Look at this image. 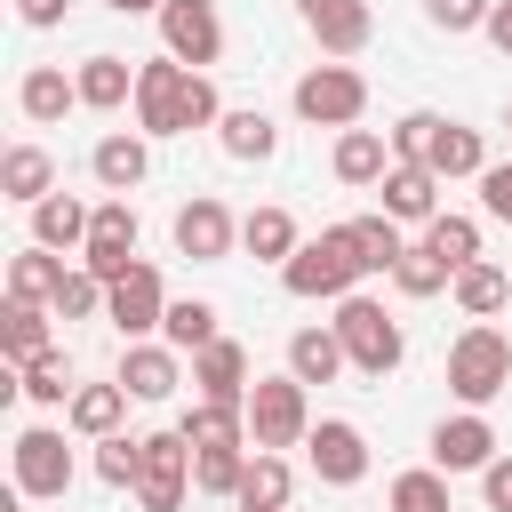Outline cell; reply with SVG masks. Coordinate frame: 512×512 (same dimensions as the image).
Listing matches in <instances>:
<instances>
[{
  "label": "cell",
  "mask_w": 512,
  "mask_h": 512,
  "mask_svg": "<svg viewBox=\"0 0 512 512\" xmlns=\"http://www.w3.org/2000/svg\"><path fill=\"white\" fill-rule=\"evenodd\" d=\"M224 120V96L208 72L176 64L168 48L136 64V128L144 136H192V128H216Z\"/></svg>",
  "instance_id": "1"
},
{
  "label": "cell",
  "mask_w": 512,
  "mask_h": 512,
  "mask_svg": "<svg viewBox=\"0 0 512 512\" xmlns=\"http://www.w3.org/2000/svg\"><path fill=\"white\" fill-rule=\"evenodd\" d=\"M368 280V264H360V240H352V224H328V232H312L288 264H280V288L296 296V304H344L352 288Z\"/></svg>",
  "instance_id": "2"
},
{
  "label": "cell",
  "mask_w": 512,
  "mask_h": 512,
  "mask_svg": "<svg viewBox=\"0 0 512 512\" xmlns=\"http://www.w3.org/2000/svg\"><path fill=\"white\" fill-rule=\"evenodd\" d=\"M328 328L344 336V360H352L360 376H376V384H384V376L408 360V336H400V320H392L376 296H360V288L336 304V320H328Z\"/></svg>",
  "instance_id": "3"
},
{
  "label": "cell",
  "mask_w": 512,
  "mask_h": 512,
  "mask_svg": "<svg viewBox=\"0 0 512 512\" xmlns=\"http://www.w3.org/2000/svg\"><path fill=\"white\" fill-rule=\"evenodd\" d=\"M504 384H512V336H504L496 320H472V328L448 344V392H456L464 408H488Z\"/></svg>",
  "instance_id": "4"
},
{
  "label": "cell",
  "mask_w": 512,
  "mask_h": 512,
  "mask_svg": "<svg viewBox=\"0 0 512 512\" xmlns=\"http://www.w3.org/2000/svg\"><path fill=\"white\" fill-rule=\"evenodd\" d=\"M312 432V384L296 368L248 384V448H304Z\"/></svg>",
  "instance_id": "5"
},
{
  "label": "cell",
  "mask_w": 512,
  "mask_h": 512,
  "mask_svg": "<svg viewBox=\"0 0 512 512\" xmlns=\"http://www.w3.org/2000/svg\"><path fill=\"white\" fill-rule=\"evenodd\" d=\"M288 104H296V120H304V128H360V112H368V80H360V72L336 56V64L296 72Z\"/></svg>",
  "instance_id": "6"
},
{
  "label": "cell",
  "mask_w": 512,
  "mask_h": 512,
  "mask_svg": "<svg viewBox=\"0 0 512 512\" xmlns=\"http://www.w3.org/2000/svg\"><path fill=\"white\" fill-rule=\"evenodd\" d=\"M304 456H312V480L320 488H360L368 480V432L352 416H312Z\"/></svg>",
  "instance_id": "7"
},
{
  "label": "cell",
  "mask_w": 512,
  "mask_h": 512,
  "mask_svg": "<svg viewBox=\"0 0 512 512\" xmlns=\"http://www.w3.org/2000/svg\"><path fill=\"white\" fill-rule=\"evenodd\" d=\"M8 464H16V488H24L32 504H56V496L72 488V448H64L56 424H24L16 448H8Z\"/></svg>",
  "instance_id": "8"
},
{
  "label": "cell",
  "mask_w": 512,
  "mask_h": 512,
  "mask_svg": "<svg viewBox=\"0 0 512 512\" xmlns=\"http://www.w3.org/2000/svg\"><path fill=\"white\" fill-rule=\"evenodd\" d=\"M192 488V440L184 432H144V472H136V512H176Z\"/></svg>",
  "instance_id": "9"
},
{
  "label": "cell",
  "mask_w": 512,
  "mask_h": 512,
  "mask_svg": "<svg viewBox=\"0 0 512 512\" xmlns=\"http://www.w3.org/2000/svg\"><path fill=\"white\" fill-rule=\"evenodd\" d=\"M136 232H144V224H136V200H128V192H104V200H96V224H88L80 264H88V272L112 288V280L136 264Z\"/></svg>",
  "instance_id": "10"
},
{
  "label": "cell",
  "mask_w": 512,
  "mask_h": 512,
  "mask_svg": "<svg viewBox=\"0 0 512 512\" xmlns=\"http://www.w3.org/2000/svg\"><path fill=\"white\" fill-rule=\"evenodd\" d=\"M104 320L120 328V344H136V336H160V320H168V288H160V264H128L120 280H112V296H104Z\"/></svg>",
  "instance_id": "11"
},
{
  "label": "cell",
  "mask_w": 512,
  "mask_h": 512,
  "mask_svg": "<svg viewBox=\"0 0 512 512\" xmlns=\"http://www.w3.org/2000/svg\"><path fill=\"white\" fill-rule=\"evenodd\" d=\"M168 232H176V256H192V264H224V256L240 248V216H232L216 192H192Z\"/></svg>",
  "instance_id": "12"
},
{
  "label": "cell",
  "mask_w": 512,
  "mask_h": 512,
  "mask_svg": "<svg viewBox=\"0 0 512 512\" xmlns=\"http://www.w3.org/2000/svg\"><path fill=\"white\" fill-rule=\"evenodd\" d=\"M160 48H168L176 64H192V72H208V64L224 56V16H216V0H168V8H160Z\"/></svg>",
  "instance_id": "13"
},
{
  "label": "cell",
  "mask_w": 512,
  "mask_h": 512,
  "mask_svg": "<svg viewBox=\"0 0 512 512\" xmlns=\"http://www.w3.org/2000/svg\"><path fill=\"white\" fill-rule=\"evenodd\" d=\"M496 456H504V440H496L488 408H456V416L432 424V464L440 472H488Z\"/></svg>",
  "instance_id": "14"
},
{
  "label": "cell",
  "mask_w": 512,
  "mask_h": 512,
  "mask_svg": "<svg viewBox=\"0 0 512 512\" xmlns=\"http://www.w3.org/2000/svg\"><path fill=\"white\" fill-rule=\"evenodd\" d=\"M296 16H304V32L320 40V56H360V48L376 40L368 0H296Z\"/></svg>",
  "instance_id": "15"
},
{
  "label": "cell",
  "mask_w": 512,
  "mask_h": 512,
  "mask_svg": "<svg viewBox=\"0 0 512 512\" xmlns=\"http://www.w3.org/2000/svg\"><path fill=\"white\" fill-rule=\"evenodd\" d=\"M120 384H128V400H168V392L184 384V352H176L168 336H160V344L136 336V344L120 352Z\"/></svg>",
  "instance_id": "16"
},
{
  "label": "cell",
  "mask_w": 512,
  "mask_h": 512,
  "mask_svg": "<svg viewBox=\"0 0 512 512\" xmlns=\"http://www.w3.org/2000/svg\"><path fill=\"white\" fill-rule=\"evenodd\" d=\"M248 384H256L248 344L216 336V344H200V352H192V392H200V400H240V408H248Z\"/></svg>",
  "instance_id": "17"
},
{
  "label": "cell",
  "mask_w": 512,
  "mask_h": 512,
  "mask_svg": "<svg viewBox=\"0 0 512 512\" xmlns=\"http://www.w3.org/2000/svg\"><path fill=\"white\" fill-rule=\"evenodd\" d=\"M216 144H224V160H240V168H264V160L280 152V120H272L264 104H224V120H216Z\"/></svg>",
  "instance_id": "18"
},
{
  "label": "cell",
  "mask_w": 512,
  "mask_h": 512,
  "mask_svg": "<svg viewBox=\"0 0 512 512\" xmlns=\"http://www.w3.org/2000/svg\"><path fill=\"white\" fill-rule=\"evenodd\" d=\"M88 168H96L104 192H136V184L152 176V136H144V128H112V136H96Z\"/></svg>",
  "instance_id": "19"
},
{
  "label": "cell",
  "mask_w": 512,
  "mask_h": 512,
  "mask_svg": "<svg viewBox=\"0 0 512 512\" xmlns=\"http://www.w3.org/2000/svg\"><path fill=\"white\" fill-rule=\"evenodd\" d=\"M16 112H24L32 128H56L64 112H80V80H72L64 64H32V72L16 80Z\"/></svg>",
  "instance_id": "20"
},
{
  "label": "cell",
  "mask_w": 512,
  "mask_h": 512,
  "mask_svg": "<svg viewBox=\"0 0 512 512\" xmlns=\"http://www.w3.org/2000/svg\"><path fill=\"white\" fill-rule=\"evenodd\" d=\"M376 192H384V216H392V224H432V216H440V176L416 168V160H392Z\"/></svg>",
  "instance_id": "21"
},
{
  "label": "cell",
  "mask_w": 512,
  "mask_h": 512,
  "mask_svg": "<svg viewBox=\"0 0 512 512\" xmlns=\"http://www.w3.org/2000/svg\"><path fill=\"white\" fill-rule=\"evenodd\" d=\"M288 496H296L288 456H280V448H248V472H240V488H232V512H288Z\"/></svg>",
  "instance_id": "22"
},
{
  "label": "cell",
  "mask_w": 512,
  "mask_h": 512,
  "mask_svg": "<svg viewBox=\"0 0 512 512\" xmlns=\"http://www.w3.org/2000/svg\"><path fill=\"white\" fill-rule=\"evenodd\" d=\"M72 80H80V112H120V104H136V64L128 56H80L72 64Z\"/></svg>",
  "instance_id": "23"
},
{
  "label": "cell",
  "mask_w": 512,
  "mask_h": 512,
  "mask_svg": "<svg viewBox=\"0 0 512 512\" xmlns=\"http://www.w3.org/2000/svg\"><path fill=\"white\" fill-rule=\"evenodd\" d=\"M328 168H336V184L368 192V184H384V168H392V136H376V128H336Z\"/></svg>",
  "instance_id": "24"
},
{
  "label": "cell",
  "mask_w": 512,
  "mask_h": 512,
  "mask_svg": "<svg viewBox=\"0 0 512 512\" xmlns=\"http://www.w3.org/2000/svg\"><path fill=\"white\" fill-rule=\"evenodd\" d=\"M88 224H96V208H88L80 192H48V200L32 208V240L56 248V256H80V248H88Z\"/></svg>",
  "instance_id": "25"
},
{
  "label": "cell",
  "mask_w": 512,
  "mask_h": 512,
  "mask_svg": "<svg viewBox=\"0 0 512 512\" xmlns=\"http://www.w3.org/2000/svg\"><path fill=\"white\" fill-rule=\"evenodd\" d=\"M240 248H248L256 264H288V256L304 248V232H296V216H288L280 200H264V208L240 216Z\"/></svg>",
  "instance_id": "26"
},
{
  "label": "cell",
  "mask_w": 512,
  "mask_h": 512,
  "mask_svg": "<svg viewBox=\"0 0 512 512\" xmlns=\"http://www.w3.org/2000/svg\"><path fill=\"white\" fill-rule=\"evenodd\" d=\"M64 424H72L80 440L120 432V424H128V384H120V376H112V384H80V392L64 400Z\"/></svg>",
  "instance_id": "27"
},
{
  "label": "cell",
  "mask_w": 512,
  "mask_h": 512,
  "mask_svg": "<svg viewBox=\"0 0 512 512\" xmlns=\"http://www.w3.org/2000/svg\"><path fill=\"white\" fill-rule=\"evenodd\" d=\"M192 448H248V408L240 400H200L192 392V408H184V424H176Z\"/></svg>",
  "instance_id": "28"
},
{
  "label": "cell",
  "mask_w": 512,
  "mask_h": 512,
  "mask_svg": "<svg viewBox=\"0 0 512 512\" xmlns=\"http://www.w3.org/2000/svg\"><path fill=\"white\" fill-rule=\"evenodd\" d=\"M0 192H8L16 208H40V200L56 192V160H48L40 144H8V152H0Z\"/></svg>",
  "instance_id": "29"
},
{
  "label": "cell",
  "mask_w": 512,
  "mask_h": 512,
  "mask_svg": "<svg viewBox=\"0 0 512 512\" xmlns=\"http://www.w3.org/2000/svg\"><path fill=\"white\" fill-rule=\"evenodd\" d=\"M448 296H456V312H464V320H496V312L512 304V272L480 256V264H464V272L448 280Z\"/></svg>",
  "instance_id": "30"
},
{
  "label": "cell",
  "mask_w": 512,
  "mask_h": 512,
  "mask_svg": "<svg viewBox=\"0 0 512 512\" xmlns=\"http://www.w3.org/2000/svg\"><path fill=\"white\" fill-rule=\"evenodd\" d=\"M48 320H56L48 304H24V296H8V312H0V352H8V368L40 360V352L56 344V328H48Z\"/></svg>",
  "instance_id": "31"
},
{
  "label": "cell",
  "mask_w": 512,
  "mask_h": 512,
  "mask_svg": "<svg viewBox=\"0 0 512 512\" xmlns=\"http://www.w3.org/2000/svg\"><path fill=\"white\" fill-rule=\"evenodd\" d=\"M440 184H456V176H480L488 168V136L480 128H464V120H440V136H432V160H424Z\"/></svg>",
  "instance_id": "32"
},
{
  "label": "cell",
  "mask_w": 512,
  "mask_h": 512,
  "mask_svg": "<svg viewBox=\"0 0 512 512\" xmlns=\"http://www.w3.org/2000/svg\"><path fill=\"white\" fill-rule=\"evenodd\" d=\"M64 272H72V264H64L56 248H40V240H32V248H16V256H8V296H24V304H48V296L64 288Z\"/></svg>",
  "instance_id": "33"
},
{
  "label": "cell",
  "mask_w": 512,
  "mask_h": 512,
  "mask_svg": "<svg viewBox=\"0 0 512 512\" xmlns=\"http://www.w3.org/2000/svg\"><path fill=\"white\" fill-rule=\"evenodd\" d=\"M288 368H296L304 384H336L352 360H344V336H336V328H296V336H288Z\"/></svg>",
  "instance_id": "34"
},
{
  "label": "cell",
  "mask_w": 512,
  "mask_h": 512,
  "mask_svg": "<svg viewBox=\"0 0 512 512\" xmlns=\"http://www.w3.org/2000/svg\"><path fill=\"white\" fill-rule=\"evenodd\" d=\"M16 392H24L32 408H64V400L80 392V384H72V360H64V344H48L40 360H24V368H16Z\"/></svg>",
  "instance_id": "35"
},
{
  "label": "cell",
  "mask_w": 512,
  "mask_h": 512,
  "mask_svg": "<svg viewBox=\"0 0 512 512\" xmlns=\"http://www.w3.org/2000/svg\"><path fill=\"white\" fill-rule=\"evenodd\" d=\"M424 248L448 264V272H464V264H480V216H456V208H440L432 224H424Z\"/></svg>",
  "instance_id": "36"
},
{
  "label": "cell",
  "mask_w": 512,
  "mask_h": 512,
  "mask_svg": "<svg viewBox=\"0 0 512 512\" xmlns=\"http://www.w3.org/2000/svg\"><path fill=\"white\" fill-rule=\"evenodd\" d=\"M160 336H168V344L192 360V352H200V344H216L224 328H216V304H208V296H168V320H160Z\"/></svg>",
  "instance_id": "37"
},
{
  "label": "cell",
  "mask_w": 512,
  "mask_h": 512,
  "mask_svg": "<svg viewBox=\"0 0 512 512\" xmlns=\"http://www.w3.org/2000/svg\"><path fill=\"white\" fill-rule=\"evenodd\" d=\"M352 240H360V264L384 272V280H392V264L408 256V240H400V224H392L384 208H376V216H352Z\"/></svg>",
  "instance_id": "38"
},
{
  "label": "cell",
  "mask_w": 512,
  "mask_h": 512,
  "mask_svg": "<svg viewBox=\"0 0 512 512\" xmlns=\"http://www.w3.org/2000/svg\"><path fill=\"white\" fill-rule=\"evenodd\" d=\"M96 448V480L104 488H136V472H144V432H104V440H88Z\"/></svg>",
  "instance_id": "39"
},
{
  "label": "cell",
  "mask_w": 512,
  "mask_h": 512,
  "mask_svg": "<svg viewBox=\"0 0 512 512\" xmlns=\"http://www.w3.org/2000/svg\"><path fill=\"white\" fill-rule=\"evenodd\" d=\"M104 296H112V288H104L88 264H72V272H64V288L48 296V312H56V320H104Z\"/></svg>",
  "instance_id": "40"
},
{
  "label": "cell",
  "mask_w": 512,
  "mask_h": 512,
  "mask_svg": "<svg viewBox=\"0 0 512 512\" xmlns=\"http://www.w3.org/2000/svg\"><path fill=\"white\" fill-rule=\"evenodd\" d=\"M240 472H248V448H192V488H200V496H224V504H232Z\"/></svg>",
  "instance_id": "41"
},
{
  "label": "cell",
  "mask_w": 512,
  "mask_h": 512,
  "mask_svg": "<svg viewBox=\"0 0 512 512\" xmlns=\"http://www.w3.org/2000/svg\"><path fill=\"white\" fill-rule=\"evenodd\" d=\"M392 512H456V504H448V472H440V464L400 472V480H392Z\"/></svg>",
  "instance_id": "42"
},
{
  "label": "cell",
  "mask_w": 512,
  "mask_h": 512,
  "mask_svg": "<svg viewBox=\"0 0 512 512\" xmlns=\"http://www.w3.org/2000/svg\"><path fill=\"white\" fill-rule=\"evenodd\" d=\"M448 280H456V272H448V264H440V256H432L424 240H416V248H408V256L392 264V288H400V296H416V304H424V296H440Z\"/></svg>",
  "instance_id": "43"
},
{
  "label": "cell",
  "mask_w": 512,
  "mask_h": 512,
  "mask_svg": "<svg viewBox=\"0 0 512 512\" xmlns=\"http://www.w3.org/2000/svg\"><path fill=\"white\" fill-rule=\"evenodd\" d=\"M384 136H392V160H416L424 168L432 160V136H440V112H400Z\"/></svg>",
  "instance_id": "44"
},
{
  "label": "cell",
  "mask_w": 512,
  "mask_h": 512,
  "mask_svg": "<svg viewBox=\"0 0 512 512\" xmlns=\"http://www.w3.org/2000/svg\"><path fill=\"white\" fill-rule=\"evenodd\" d=\"M472 184H480V216L488 224H512V160H488Z\"/></svg>",
  "instance_id": "45"
},
{
  "label": "cell",
  "mask_w": 512,
  "mask_h": 512,
  "mask_svg": "<svg viewBox=\"0 0 512 512\" xmlns=\"http://www.w3.org/2000/svg\"><path fill=\"white\" fill-rule=\"evenodd\" d=\"M488 8H496V0H424V16H432L440 32H480Z\"/></svg>",
  "instance_id": "46"
},
{
  "label": "cell",
  "mask_w": 512,
  "mask_h": 512,
  "mask_svg": "<svg viewBox=\"0 0 512 512\" xmlns=\"http://www.w3.org/2000/svg\"><path fill=\"white\" fill-rule=\"evenodd\" d=\"M480 496H488V512H512V456H496L480 472Z\"/></svg>",
  "instance_id": "47"
},
{
  "label": "cell",
  "mask_w": 512,
  "mask_h": 512,
  "mask_svg": "<svg viewBox=\"0 0 512 512\" xmlns=\"http://www.w3.org/2000/svg\"><path fill=\"white\" fill-rule=\"evenodd\" d=\"M16 16H24L32 32H48V24H64V16H72V0H16Z\"/></svg>",
  "instance_id": "48"
},
{
  "label": "cell",
  "mask_w": 512,
  "mask_h": 512,
  "mask_svg": "<svg viewBox=\"0 0 512 512\" xmlns=\"http://www.w3.org/2000/svg\"><path fill=\"white\" fill-rule=\"evenodd\" d=\"M480 32H488V40H496V48H504V56H512V0H496V8H488V24H480Z\"/></svg>",
  "instance_id": "49"
},
{
  "label": "cell",
  "mask_w": 512,
  "mask_h": 512,
  "mask_svg": "<svg viewBox=\"0 0 512 512\" xmlns=\"http://www.w3.org/2000/svg\"><path fill=\"white\" fill-rule=\"evenodd\" d=\"M104 8H112V16H160L168 0H104Z\"/></svg>",
  "instance_id": "50"
},
{
  "label": "cell",
  "mask_w": 512,
  "mask_h": 512,
  "mask_svg": "<svg viewBox=\"0 0 512 512\" xmlns=\"http://www.w3.org/2000/svg\"><path fill=\"white\" fill-rule=\"evenodd\" d=\"M504 128H512V104H504Z\"/></svg>",
  "instance_id": "51"
}]
</instances>
